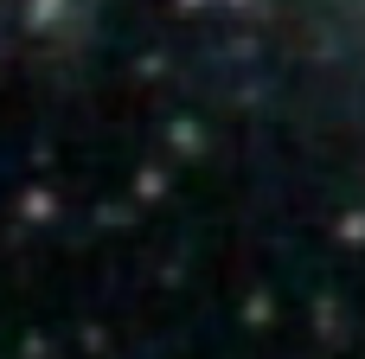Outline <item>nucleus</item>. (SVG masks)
Returning <instances> with one entry per match:
<instances>
[]
</instances>
